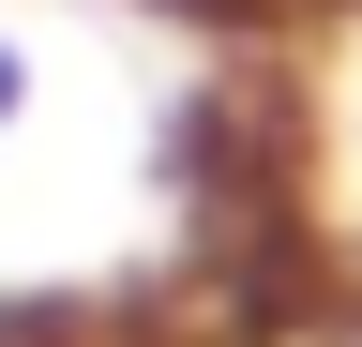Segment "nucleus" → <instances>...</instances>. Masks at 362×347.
<instances>
[{
  "label": "nucleus",
  "instance_id": "nucleus-1",
  "mask_svg": "<svg viewBox=\"0 0 362 347\" xmlns=\"http://www.w3.org/2000/svg\"><path fill=\"white\" fill-rule=\"evenodd\" d=\"M166 30H211V46H302V30H347L362 0H136Z\"/></svg>",
  "mask_w": 362,
  "mask_h": 347
},
{
  "label": "nucleus",
  "instance_id": "nucleus-2",
  "mask_svg": "<svg viewBox=\"0 0 362 347\" xmlns=\"http://www.w3.org/2000/svg\"><path fill=\"white\" fill-rule=\"evenodd\" d=\"M16 121H30V46L0 30V136H16Z\"/></svg>",
  "mask_w": 362,
  "mask_h": 347
}]
</instances>
